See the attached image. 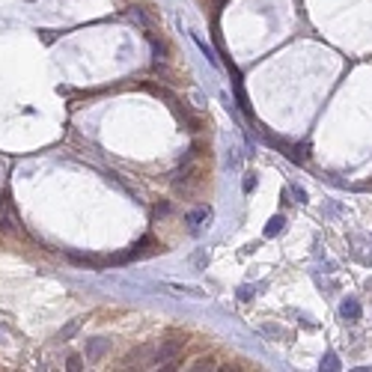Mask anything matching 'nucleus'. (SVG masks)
Listing matches in <instances>:
<instances>
[{"mask_svg": "<svg viewBox=\"0 0 372 372\" xmlns=\"http://www.w3.org/2000/svg\"><path fill=\"white\" fill-rule=\"evenodd\" d=\"M208 217H211V208L205 205V208H194V211H188L185 224L191 227V233H200V230H203V224H208Z\"/></svg>", "mask_w": 372, "mask_h": 372, "instance_id": "obj_1", "label": "nucleus"}, {"mask_svg": "<svg viewBox=\"0 0 372 372\" xmlns=\"http://www.w3.org/2000/svg\"><path fill=\"white\" fill-rule=\"evenodd\" d=\"M107 345H110V342H107L104 337L90 339V342H87V360H99L104 351H107Z\"/></svg>", "mask_w": 372, "mask_h": 372, "instance_id": "obj_2", "label": "nucleus"}, {"mask_svg": "<svg viewBox=\"0 0 372 372\" xmlns=\"http://www.w3.org/2000/svg\"><path fill=\"white\" fill-rule=\"evenodd\" d=\"M167 289L179 292V295H188V298H205V289L191 286V283H167Z\"/></svg>", "mask_w": 372, "mask_h": 372, "instance_id": "obj_3", "label": "nucleus"}, {"mask_svg": "<svg viewBox=\"0 0 372 372\" xmlns=\"http://www.w3.org/2000/svg\"><path fill=\"white\" fill-rule=\"evenodd\" d=\"M339 313H342L345 322H357V319H360V304H357L354 298H345L342 307H339Z\"/></svg>", "mask_w": 372, "mask_h": 372, "instance_id": "obj_4", "label": "nucleus"}, {"mask_svg": "<svg viewBox=\"0 0 372 372\" xmlns=\"http://www.w3.org/2000/svg\"><path fill=\"white\" fill-rule=\"evenodd\" d=\"M283 230H286V217H283V214H277V217H271V220H268V227H265V238L280 236Z\"/></svg>", "mask_w": 372, "mask_h": 372, "instance_id": "obj_5", "label": "nucleus"}, {"mask_svg": "<svg viewBox=\"0 0 372 372\" xmlns=\"http://www.w3.org/2000/svg\"><path fill=\"white\" fill-rule=\"evenodd\" d=\"M194 42H197V48H200V51L205 54V60H208L211 66H217V57H214V51H211V48H208V45H205V42H203V39H200L197 33H194Z\"/></svg>", "mask_w": 372, "mask_h": 372, "instance_id": "obj_6", "label": "nucleus"}, {"mask_svg": "<svg viewBox=\"0 0 372 372\" xmlns=\"http://www.w3.org/2000/svg\"><path fill=\"white\" fill-rule=\"evenodd\" d=\"M322 369H339V360H337V354H328V357L322 360Z\"/></svg>", "mask_w": 372, "mask_h": 372, "instance_id": "obj_7", "label": "nucleus"}, {"mask_svg": "<svg viewBox=\"0 0 372 372\" xmlns=\"http://www.w3.org/2000/svg\"><path fill=\"white\" fill-rule=\"evenodd\" d=\"M253 188H256V173H247L244 176V194H250Z\"/></svg>", "mask_w": 372, "mask_h": 372, "instance_id": "obj_8", "label": "nucleus"}, {"mask_svg": "<svg viewBox=\"0 0 372 372\" xmlns=\"http://www.w3.org/2000/svg\"><path fill=\"white\" fill-rule=\"evenodd\" d=\"M238 298H241V301H250V298H253V289H250V286H241V289H238Z\"/></svg>", "mask_w": 372, "mask_h": 372, "instance_id": "obj_9", "label": "nucleus"}, {"mask_svg": "<svg viewBox=\"0 0 372 372\" xmlns=\"http://www.w3.org/2000/svg\"><path fill=\"white\" fill-rule=\"evenodd\" d=\"M292 194L298 197V203H307V191H304V188H298V185H292Z\"/></svg>", "mask_w": 372, "mask_h": 372, "instance_id": "obj_10", "label": "nucleus"}, {"mask_svg": "<svg viewBox=\"0 0 372 372\" xmlns=\"http://www.w3.org/2000/svg\"><path fill=\"white\" fill-rule=\"evenodd\" d=\"M81 363H84V360H81L78 354H71V357H68V369H84Z\"/></svg>", "mask_w": 372, "mask_h": 372, "instance_id": "obj_11", "label": "nucleus"}, {"mask_svg": "<svg viewBox=\"0 0 372 372\" xmlns=\"http://www.w3.org/2000/svg\"><path fill=\"white\" fill-rule=\"evenodd\" d=\"M75 331H78V322H71V325H68L66 331H60V339H68L71 334H75Z\"/></svg>", "mask_w": 372, "mask_h": 372, "instance_id": "obj_12", "label": "nucleus"}]
</instances>
